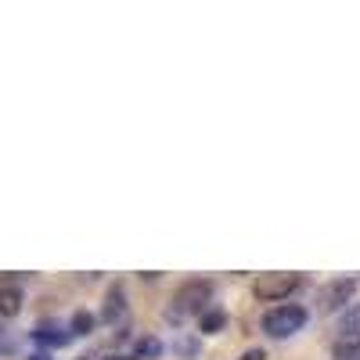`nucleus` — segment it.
Masks as SVG:
<instances>
[{
  "label": "nucleus",
  "mask_w": 360,
  "mask_h": 360,
  "mask_svg": "<svg viewBox=\"0 0 360 360\" xmlns=\"http://www.w3.org/2000/svg\"><path fill=\"white\" fill-rule=\"evenodd\" d=\"M209 299H213V281H202V277L184 281L177 288V295L169 299V306H166V321L184 324L187 317H198L202 310L209 306Z\"/></svg>",
  "instance_id": "f257e3e1"
},
{
  "label": "nucleus",
  "mask_w": 360,
  "mask_h": 360,
  "mask_svg": "<svg viewBox=\"0 0 360 360\" xmlns=\"http://www.w3.org/2000/svg\"><path fill=\"white\" fill-rule=\"evenodd\" d=\"M303 324H306V310L303 306L281 303V306H274L271 314L263 317V332H267L271 339H288L295 332H303Z\"/></svg>",
  "instance_id": "f03ea898"
},
{
  "label": "nucleus",
  "mask_w": 360,
  "mask_h": 360,
  "mask_svg": "<svg viewBox=\"0 0 360 360\" xmlns=\"http://www.w3.org/2000/svg\"><path fill=\"white\" fill-rule=\"evenodd\" d=\"M295 288H303V274H263L256 281V299H288Z\"/></svg>",
  "instance_id": "7ed1b4c3"
},
{
  "label": "nucleus",
  "mask_w": 360,
  "mask_h": 360,
  "mask_svg": "<svg viewBox=\"0 0 360 360\" xmlns=\"http://www.w3.org/2000/svg\"><path fill=\"white\" fill-rule=\"evenodd\" d=\"M357 292V277H339L332 281V285H324L321 295H317V310L321 314H335V310H342Z\"/></svg>",
  "instance_id": "20e7f679"
},
{
  "label": "nucleus",
  "mask_w": 360,
  "mask_h": 360,
  "mask_svg": "<svg viewBox=\"0 0 360 360\" xmlns=\"http://www.w3.org/2000/svg\"><path fill=\"white\" fill-rule=\"evenodd\" d=\"M33 339L40 342V346H69L72 332H69L65 324H58V321H40L33 328Z\"/></svg>",
  "instance_id": "39448f33"
},
{
  "label": "nucleus",
  "mask_w": 360,
  "mask_h": 360,
  "mask_svg": "<svg viewBox=\"0 0 360 360\" xmlns=\"http://www.w3.org/2000/svg\"><path fill=\"white\" fill-rule=\"evenodd\" d=\"M224 324H227V310H220V306H206V310L198 314V332H202V335L224 332Z\"/></svg>",
  "instance_id": "423d86ee"
},
{
  "label": "nucleus",
  "mask_w": 360,
  "mask_h": 360,
  "mask_svg": "<svg viewBox=\"0 0 360 360\" xmlns=\"http://www.w3.org/2000/svg\"><path fill=\"white\" fill-rule=\"evenodd\" d=\"M123 314H127V292H123L119 285L116 288H108V299H105V310H101V317L108 324H116Z\"/></svg>",
  "instance_id": "0eeeda50"
},
{
  "label": "nucleus",
  "mask_w": 360,
  "mask_h": 360,
  "mask_svg": "<svg viewBox=\"0 0 360 360\" xmlns=\"http://www.w3.org/2000/svg\"><path fill=\"white\" fill-rule=\"evenodd\" d=\"M22 303H25L22 288H14V285H4V288H0V317H14V314L22 310Z\"/></svg>",
  "instance_id": "6e6552de"
},
{
  "label": "nucleus",
  "mask_w": 360,
  "mask_h": 360,
  "mask_svg": "<svg viewBox=\"0 0 360 360\" xmlns=\"http://www.w3.org/2000/svg\"><path fill=\"white\" fill-rule=\"evenodd\" d=\"M332 357L335 360H360V335H339L332 342Z\"/></svg>",
  "instance_id": "1a4fd4ad"
},
{
  "label": "nucleus",
  "mask_w": 360,
  "mask_h": 360,
  "mask_svg": "<svg viewBox=\"0 0 360 360\" xmlns=\"http://www.w3.org/2000/svg\"><path fill=\"white\" fill-rule=\"evenodd\" d=\"M94 324H98V317H94V314H87V310H76L72 321H69V332L72 335H90Z\"/></svg>",
  "instance_id": "9d476101"
},
{
  "label": "nucleus",
  "mask_w": 360,
  "mask_h": 360,
  "mask_svg": "<svg viewBox=\"0 0 360 360\" xmlns=\"http://www.w3.org/2000/svg\"><path fill=\"white\" fill-rule=\"evenodd\" d=\"M134 357H137V360H155V357H162V342H159V339H151V335L137 339Z\"/></svg>",
  "instance_id": "9b49d317"
},
{
  "label": "nucleus",
  "mask_w": 360,
  "mask_h": 360,
  "mask_svg": "<svg viewBox=\"0 0 360 360\" xmlns=\"http://www.w3.org/2000/svg\"><path fill=\"white\" fill-rule=\"evenodd\" d=\"M339 332L342 335H360V306H350L346 314L339 317Z\"/></svg>",
  "instance_id": "f8f14e48"
},
{
  "label": "nucleus",
  "mask_w": 360,
  "mask_h": 360,
  "mask_svg": "<svg viewBox=\"0 0 360 360\" xmlns=\"http://www.w3.org/2000/svg\"><path fill=\"white\" fill-rule=\"evenodd\" d=\"M14 346H19V342H14V335H11V328H4L0 324V353H14Z\"/></svg>",
  "instance_id": "ddd939ff"
},
{
  "label": "nucleus",
  "mask_w": 360,
  "mask_h": 360,
  "mask_svg": "<svg viewBox=\"0 0 360 360\" xmlns=\"http://www.w3.org/2000/svg\"><path fill=\"white\" fill-rule=\"evenodd\" d=\"M238 360H267V350H245Z\"/></svg>",
  "instance_id": "4468645a"
},
{
  "label": "nucleus",
  "mask_w": 360,
  "mask_h": 360,
  "mask_svg": "<svg viewBox=\"0 0 360 360\" xmlns=\"http://www.w3.org/2000/svg\"><path fill=\"white\" fill-rule=\"evenodd\" d=\"M177 350H180V353H187V357H191V353H195V342H191V339H184V342H180Z\"/></svg>",
  "instance_id": "2eb2a0df"
},
{
  "label": "nucleus",
  "mask_w": 360,
  "mask_h": 360,
  "mask_svg": "<svg viewBox=\"0 0 360 360\" xmlns=\"http://www.w3.org/2000/svg\"><path fill=\"white\" fill-rule=\"evenodd\" d=\"M105 360H137L134 353H112V357H105Z\"/></svg>",
  "instance_id": "dca6fc26"
},
{
  "label": "nucleus",
  "mask_w": 360,
  "mask_h": 360,
  "mask_svg": "<svg viewBox=\"0 0 360 360\" xmlns=\"http://www.w3.org/2000/svg\"><path fill=\"white\" fill-rule=\"evenodd\" d=\"M29 360H51V357H47V353H33V357H29Z\"/></svg>",
  "instance_id": "f3484780"
},
{
  "label": "nucleus",
  "mask_w": 360,
  "mask_h": 360,
  "mask_svg": "<svg viewBox=\"0 0 360 360\" xmlns=\"http://www.w3.org/2000/svg\"><path fill=\"white\" fill-rule=\"evenodd\" d=\"M80 360H90V357H80Z\"/></svg>",
  "instance_id": "a211bd4d"
}]
</instances>
